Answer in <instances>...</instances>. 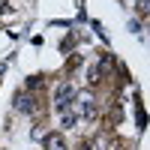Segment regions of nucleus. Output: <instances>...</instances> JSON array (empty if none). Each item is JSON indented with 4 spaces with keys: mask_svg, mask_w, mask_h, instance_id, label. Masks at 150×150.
<instances>
[{
    "mask_svg": "<svg viewBox=\"0 0 150 150\" xmlns=\"http://www.w3.org/2000/svg\"><path fill=\"white\" fill-rule=\"evenodd\" d=\"M75 96H78V93H75V87H72V84H60V87H57V93H54V108H57V114L72 108Z\"/></svg>",
    "mask_w": 150,
    "mask_h": 150,
    "instance_id": "1",
    "label": "nucleus"
},
{
    "mask_svg": "<svg viewBox=\"0 0 150 150\" xmlns=\"http://www.w3.org/2000/svg\"><path fill=\"white\" fill-rule=\"evenodd\" d=\"M72 108H75V114L78 117H96V99L90 96V93H81V96H75V102H72Z\"/></svg>",
    "mask_w": 150,
    "mask_h": 150,
    "instance_id": "2",
    "label": "nucleus"
},
{
    "mask_svg": "<svg viewBox=\"0 0 150 150\" xmlns=\"http://www.w3.org/2000/svg\"><path fill=\"white\" fill-rule=\"evenodd\" d=\"M36 108H39V102H36L33 93H18L15 96V111H21V114H33Z\"/></svg>",
    "mask_w": 150,
    "mask_h": 150,
    "instance_id": "3",
    "label": "nucleus"
},
{
    "mask_svg": "<svg viewBox=\"0 0 150 150\" xmlns=\"http://www.w3.org/2000/svg\"><path fill=\"white\" fill-rule=\"evenodd\" d=\"M45 150H66V141H63V135H57V132L45 135Z\"/></svg>",
    "mask_w": 150,
    "mask_h": 150,
    "instance_id": "4",
    "label": "nucleus"
},
{
    "mask_svg": "<svg viewBox=\"0 0 150 150\" xmlns=\"http://www.w3.org/2000/svg\"><path fill=\"white\" fill-rule=\"evenodd\" d=\"M75 123H78V114H75L72 108L69 111H60V126H63V129H72Z\"/></svg>",
    "mask_w": 150,
    "mask_h": 150,
    "instance_id": "5",
    "label": "nucleus"
},
{
    "mask_svg": "<svg viewBox=\"0 0 150 150\" xmlns=\"http://www.w3.org/2000/svg\"><path fill=\"white\" fill-rule=\"evenodd\" d=\"M81 150H105V141H102V135H93V138L81 141Z\"/></svg>",
    "mask_w": 150,
    "mask_h": 150,
    "instance_id": "6",
    "label": "nucleus"
},
{
    "mask_svg": "<svg viewBox=\"0 0 150 150\" xmlns=\"http://www.w3.org/2000/svg\"><path fill=\"white\" fill-rule=\"evenodd\" d=\"M87 81H90V87H96L99 81H102V66H93L90 72H87Z\"/></svg>",
    "mask_w": 150,
    "mask_h": 150,
    "instance_id": "7",
    "label": "nucleus"
},
{
    "mask_svg": "<svg viewBox=\"0 0 150 150\" xmlns=\"http://www.w3.org/2000/svg\"><path fill=\"white\" fill-rule=\"evenodd\" d=\"M42 84H45V75H30L27 78V90H39Z\"/></svg>",
    "mask_w": 150,
    "mask_h": 150,
    "instance_id": "8",
    "label": "nucleus"
},
{
    "mask_svg": "<svg viewBox=\"0 0 150 150\" xmlns=\"http://www.w3.org/2000/svg\"><path fill=\"white\" fill-rule=\"evenodd\" d=\"M138 12H150V0H138Z\"/></svg>",
    "mask_w": 150,
    "mask_h": 150,
    "instance_id": "9",
    "label": "nucleus"
}]
</instances>
